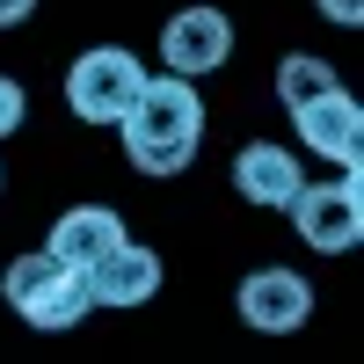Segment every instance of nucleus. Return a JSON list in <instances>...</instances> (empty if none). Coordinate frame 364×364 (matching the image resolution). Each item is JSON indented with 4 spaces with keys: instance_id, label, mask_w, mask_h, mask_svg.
I'll use <instances>...</instances> for the list:
<instances>
[{
    "instance_id": "1",
    "label": "nucleus",
    "mask_w": 364,
    "mask_h": 364,
    "mask_svg": "<svg viewBox=\"0 0 364 364\" xmlns=\"http://www.w3.org/2000/svg\"><path fill=\"white\" fill-rule=\"evenodd\" d=\"M117 139H124V161L139 175H182L204 146V95L182 73H146L117 117Z\"/></svg>"
},
{
    "instance_id": "2",
    "label": "nucleus",
    "mask_w": 364,
    "mask_h": 364,
    "mask_svg": "<svg viewBox=\"0 0 364 364\" xmlns=\"http://www.w3.org/2000/svg\"><path fill=\"white\" fill-rule=\"evenodd\" d=\"M0 299L15 306V321H29V328H73V321H87V277L73 262H58L51 248H37V255H15L8 262V277H0Z\"/></svg>"
},
{
    "instance_id": "3",
    "label": "nucleus",
    "mask_w": 364,
    "mask_h": 364,
    "mask_svg": "<svg viewBox=\"0 0 364 364\" xmlns=\"http://www.w3.org/2000/svg\"><path fill=\"white\" fill-rule=\"evenodd\" d=\"M299 240L314 255H350L364 240V190H357V168H343L336 182H299V197L284 204Z\"/></svg>"
},
{
    "instance_id": "4",
    "label": "nucleus",
    "mask_w": 364,
    "mask_h": 364,
    "mask_svg": "<svg viewBox=\"0 0 364 364\" xmlns=\"http://www.w3.org/2000/svg\"><path fill=\"white\" fill-rule=\"evenodd\" d=\"M139 80H146V66L124 44H95V51H80L66 66V109L80 117V124H117L124 102L139 95Z\"/></svg>"
},
{
    "instance_id": "5",
    "label": "nucleus",
    "mask_w": 364,
    "mask_h": 364,
    "mask_svg": "<svg viewBox=\"0 0 364 364\" xmlns=\"http://www.w3.org/2000/svg\"><path fill=\"white\" fill-rule=\"evenodd\" d=\"M233 58V22L226 8H175L168 29H161V66L182 73V80H204Z\"/></svg>"
},
{
    "instance_id": "6",
    "label": "nucleus",
    "mask_w": 364,
    "mask_h": 364,
    "mask_svg": "<svg viewBox=\"0 0 364 364\" xmlns=\"http://www.w3.org/2000/svg\"><path fill=\"white\" fill-rule=\"evenodd\" d=\"M233 306L240 321L255 328V336H291V328H306L314 314V284L299 277V269H248L233 291Z\"/></svg>"
},
{
    "instance_id": "7",
    "label": "nucleus",
    "mask_w": 364,
    "mask_h": 364,
    "mask_svg": "<svg viewBox=\"0 0 364 364\" xmlns=\"http://www.w3.org/2000/svg\"><path fill=\"white\" fill-rule=\"evenodd\" d=\"M291 124H299V146H306V154H321L328 168H357V161H364V109L343 95V87H328V95L299 102Z\"/></svg>"
},
{
    "instance_id": "8",
    "label": "nucleus",
    "mask_w": 364,
    "mask_h": 364,
    "mask_svg": "<svg viewBox=\"0 0 364 364\" xmlns=\"http://www.w3.org/2000/svg\"><path fill=\"white\" fill-rule=\"evenodd\" d=\"M80 277H87V299H95V306H146V299L161 291V255L124 233L102 262H87Z\"/></svg>"
},
{
    "instance_id": "9",
    "label": "nucleus",
    "mask_w": 364,
    "mask_h": 364,
    "mask_svg": "<svg viewBox=\"0 0 364 364\" xmlns=\"http://www.w3.org/2000/svg\"><path fill=\"white\" fill-rule=\"evenodd\" d=\"M299 182H306V168H299L291 146L255 139V146H240V154H233V190L248 197V204H262V211H284V204L299 197Z\"/></svg>"
},
{
    "instance_id": "10",
    "label": "nucleus",
    "mask_w": 364,
    "mask_h": 364,
    "mask_svg": "<svg viewBox=\"0 0 364 364\" xmlns=\"http://www.w3.org/2000/svg\"><path fill=\"white\" fill-rule=\"evenodd\" d=\"M117 240H124V219H117L109 204H73V211H58V226H51V240H44V248H51L58 262L87 269V262H102Z\"/></svg>"
},
{
    "instance_id": "11",
    "label": "nucleus",
    "mask_w": 364,
    "mask_h": 364,
    "mask_svg": "<svg viewBox=\"0 0 364 364\" xmlns=\"http://www.w3.org/2000/svg\"><path fill=\"white\" fill-rule=\"evenodd\" d=\"M328 87H343L328 58H314V51H291V58H277V102H284V109H299V102L328 95Z\"/></svg>"
},
{
    "instance_id": "12",
    "label": "nucleus",
    "mask_w": 364,
    "mask_h": 364,
    "mask_svg": "<svg viewBox=\"0 0 364 364\" xmlns=\"http://www.w3.org/2000/svg\"><path fill=\"white\" fill-rule=\"evenodd\" d=\"M8 132H22V87L0 73V139H8Z\"/></svg>"
},
{
    "instance_id": "13",
    "label": "nucleus",
    "mask_w": 364,
    "mask_h": 364,
    "mask_svg": "<svg viewBox=\"0 0 364 364\" xmlns=\"http://www.w3.org/2000/svg\"><path fill=\"white\" fill-rule=\"evenodd\" d=\"M314 8L336 22V29H357V22H364V0H314Z\"/></svg>"
},
{
    "instance_id": "14",
    "label": "nucleus",
    "mask_w": 364,
    "mask_h": 364,
    "mask_svg": "<svg viewBox=\"0 0 364 364\" xmlns=\"http://www.w3.org/2000/svg\"><path fill=\"white\" fill-rule=\"evenodd\" d=\"M37 15V0H0V29H15V22H29Z\"/></svg>"
},
{
    "instance_id": "15",
    "label": "nucleus",
    "mask_w": 364,
    "mask_h": 364,
    "mask_svg": "<svg viewBox=\"0 0 364 364\" xmlns=\"http://www.w3.org/2000/svg\"><path fill=\"white\" fill-rule=\"evenodd\" d=\"M0 182H8V175H0Z\"/></svg>"
}]
</instances>
